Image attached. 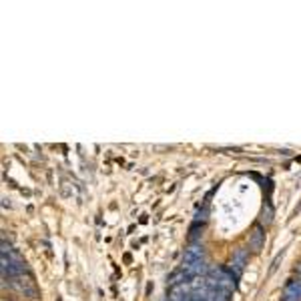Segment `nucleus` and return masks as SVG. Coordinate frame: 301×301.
Masks as SVG:
<instances>
[{
	"mask_svg": "<svg viewBox=\"0 0 301 301\" xmlns=\"http://www.w3.org/2000/svg\"><path fill=\"white\" fill-rule=\"evenodd\" d=\"M245 263H247V251L245 249H237L235 253H233V259H231V273L239 279V275H241V271H243V267H245Z\"/></svg>",
	"mask_w": 301,
	"mask_h": 301,
	"instance_id": "nucleus-3",
	"label": "nucleus"
},
{
	"mask_svg": "<svg viewBox=\"0 0 301 301\" xmlns=\"http://www.w3.org/2000/svg\"><path fill=\"white\" fill-rule=\"evenodd\" d=\"M205 257V249L203 245H189L185 249V255H183V267H191L195 263L203 261Z\"/></svg>",
	"mask_w": 301,
	"mask_h": 301,
	"instance_id": "nucleus-1",
	"label": "nucleus"
},
{
	"mask_svg": "<svg viewBox=\"0 0 301 301\" xmlns=\"http://www.w3.org/2000/svg\"><path fill=\"white\" fill-rule=\"evenodd\" d=\"M297 271H299V273H301V263H299V265H297Z\"/></svg>",
	"mask_w": 301,
	"mask_h": 301,
	"instance_id": "nucleus-6",
	"label": "nucleus"
},
{
	"mask_svg": "<svg viewBox=\"0 0 301 301\" xmlns=\"http://www.w3.org/2000/svg\"><path fill=\"white\" fill-rule=\"evenodd\" d=\"M283 301H301V279H291L285 285Z\"/></svg>",
	"mask_w": 301,
	"mask_h": 301,
	"instance_id": "nucleus-2",
	"label": "nucleus"
},
{
	"mask_svg": "<svg viewBox=\"0 0 301 301\" xmlns=\"http://www.w3.org/2000/svg\"><path fill=\"white\" fill-rule=\"evenodd\" d=\"M263 243H265V233H263V229H261V227H255V231H253V233H251V237H249V247L257 253V251H261Z\"/></svg>",
	"mask_w": 301,
	"mask_h": 301,
	"instance_id": "nucleus-4",
	"label": "nucleus"
},
{
	"mask_svg": "<svg viewBox=\"0 0 301 301\" xmlns=\"http://www.w3.org/2000/svg\"><path fill=\"white\" fill-rule=\"evenodd\" d=\"M233 291L231 289H217L213 291V301H231Z\"/></svg>",
	"mask_w": 301,
	"mask_h": 301,
	"instance_id": "nucleus-5",
	"label": "nucleus"
}]
</instances>
